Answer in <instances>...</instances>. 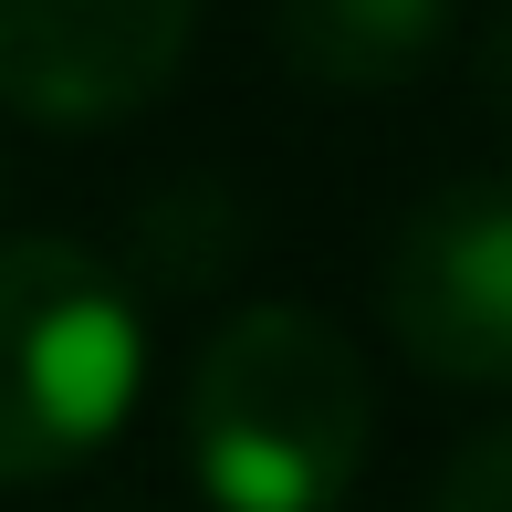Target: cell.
<instances>
[{
	"label": "cell",
	"mask_w": 512,
	"mask_h": 512,
	"mask_svg": "<svg viewBox=\"0 0 512 512\" xmlns=\"http://www.w3.org/2000/svg\"><path fill=\"white\" fill-rule=\"evenodd\" d=\"M429 512H512V429H481L471 450H450Z\"/></svg>",
	"instance_id": "7"
},
{
	"label": "cell",
	"mask_w": 512,
	"mask_h": 512,
	"mask_svg": "<svg viewBox=\"0 0 512 512\" xmlns=\"http://www.w3.org/2000/svg\"><path fill=\"white\" fill-rule=\"evenodd\" d=\"M387 335L439 387H512V178H450L387 241Z\"/></svg>",
	"instance_id": "3"
},
{
	"label": "cell",
	"mask_w": 512,
	"mask_h": 512,
	"mask_svg": "<svg viewBox=\"0 0 512 512\" xmlns=\"http://www.w3.org/2000/svg\"><path fill=\"white\" fill-rule=\"evenodd\" d=\"M178 429L220 512H335L377 439V387L335 314L251 304L199 345Z\"/></svg>",
	"instance_id": "1"
},
{
	"label": "cell",
	"mask_w": 512,
	"mask_h": 512,
	"mask_svg": "<svg viewBox=\"0 0 512 512\" xmlns=\"http://www.w3.org/2000/svg\"><path fill=\"white\" fill-rule=\"evenodd\" d=\"M199 0H0V105L32 126H115L189 63Z\"/></svg>",
	"instance_id": "4"
},
{
	"label": "cell",
	"mask_w": 512,
	"mask_h": 512,
	"mask_svg": "<svg viewBox=\"0 0 512 512\" xmlns=\"http://www.w3.org/2000/svg\"><path fill=\"white\" fill-rule=\"evenodd\" d=\"M492 115H502V147H512V0L492 21Z\"/></svg>",
	"instance_id": "8"
},
{
	"label": "cell",
	"mask_w": 512,
	"mask_h": 512,
	"mask_svg": "<svg viewBox=\"0 0 512 512\" xmlns=\"http://www.w3.org/2000/svg\"><path fill=\"white\" fill-rule=\"evenodd\" d=\"M460 0H272V53L324 95H398L439 63Z\"/></svg>",
	"instance_id": "5"
},
{
	"label": "cell",
	"mask_w": 512,
	"mask_h": 512,
	"mask_svg": "<svg viewBox=\"0 0 512 512\" xmlns=\"http://www.w3.org/2000/svg\"><path fill=\"white\" fill-rule=\"evenodd\" d=\"M136 251H147V272L157 283H220L230 262H241V209H230V189L220 178H189V189H168L136 220Z\"/></svg>",
	"instance_id": "6"
},
{
	"label": "cell",
	"mask_w": 512,
	"mask_h": 512,
	"mask_svg": "<svg viewBox=\"0 0 512 512\" xmlns=\"http://www.w3.org/2000/svg\"><path fill=\"white\" fill-rule=\"evenodd\" d=\"M147 324L84 241H0V492L63 481L136 408Z\"/></svg>",
	"instance_id": "2"
}]
</instances>
